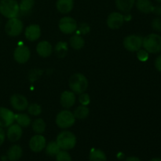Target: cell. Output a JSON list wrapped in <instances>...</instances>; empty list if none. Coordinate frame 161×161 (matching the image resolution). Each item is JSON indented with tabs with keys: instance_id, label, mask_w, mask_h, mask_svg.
<instances>
[{
	"instance_id": "37",
	"label": "cell",
	"mask_w": 161,
	"mask_h": 161,
	"mask_svg": "<svg viewBox=\"0 0 161 161\" xmlns=\"http://www.w3.org/2000/svg\"><path fill=\"white\" fill-rule=\"evenodd\" d=\"M154 14H156L158 17L161 16V5H157V6H153V12Z\"/></svg>"
},
{
	"instance_id": "3",
	"label": "cell",
	"mask_w": 161,
	"mask_h": 161,
	"mask_svg": "<svg viewBox=\"0 0 161 161\" xmlns=\"http://www.w3.org/2000/svg\"><path fill=\"white\" fill-rule=\"evenodd\" d=\"M142 47L148 53H160L161 52V36L155 33L148 35L143 39Z\"/></svg>"
},
{
	"instance_id": "29",
	"label": "cell",
	"mask_w": 161,
	"mask_h": 161,
	"mask_svg": "<svg viewBox=\"0 0 161 161\" xmlns=\"http://www.w3.org/2000/svg\"><path fill=\"white\" fill-rule=\"evenodd\" d=\"M46 153L50 157H56L57 154L61 151V148L56 142H50L46 145Z\"/></svg>"
},
{
	"instance_id": "23",
	"label": "cell",
	"mask_w": 161,
	"mask_h": 161,
	"mask_svg": "<svg viewBox=\"0 0 161 161\" xmlns=\"http://www.w3.org/2000/svg\"><path fill=\"white\" fill-rule=\"evenodd\" d=\"M69 42H70V45L74 50H81L83 47H84L85 41L83 39V38L82 36H80V35L75 34L74 36H72V37L70 38V40H69Z\"/></svg>"
},
{
	"instance_id": "17",
	"label": "cell",
	"mask_w": 161,
	"mask_h": 161,
	"mask_svg": "<svg viewBox=\"0 0 161 161\" xmlns=\"http://www.w3.org/2000/svg\"><path fill=\"white\" fill-rule=\"evenodd\" d=\"M75 103V93L72 91H65L61 95V104L64 108H72Z\"/></svg>"
},
{
	"instance_id": "26",
	"label": "cell",
	"mask_w": 161,
	"mask_h": 161,
	"mask_svg": "<svg viewBox=\"0 0 161 161\" xmlns=\"http://www.w3.org/2000/svg\"><path fill=\"white\" fill-rule=\"evenodd\" d=\"M90 113V110L87 106L86 105H80L77 107L74 111L73 114L75 116V119H84L88 117Z\"/></svg>"
},
{
	"instance_id": "11",
	"label": "cell",
	"mask_w": 161,
	"mask_h": 161,
	"mask_svg": "<svg viewBox=\"0 0 161 161\" xmlns=\"http://www.w3.org/2000/svg\"><path fill=\"white\" fill-rule=\"evenodd\" d=\"M15 121V114L10 109L0 107V127H8Z\"/></svg>"
},
{
	"instance_id": "39",
	"label": "cell",
	"mask_w": 161,
	"mask_h": 161,
	"mask_svg": "<svg viewBox=\"0 0 161 161\" xmlns=\"http://www.w3.org/2000/svg\"><path fill=\"white\" fill-rule=\"evenodd\" d=\"M125 161H141L138 157H129L126 159Z\"/></svg>"
},
{
	"instance_id": "28",
	"label": "cell",
	"mask_w": 161,
	"mask_h": 161,
	"mask_svg": "<svg viewBox=\"0 0 161 161\" xmlns=\"http://www.w3.org/2000/svg\"><path fill=\"white\" fill-rule=\"evenodd\" d=\"M90 161H106V155L101 149H92L90 153Z\"/></svg>"
},
{
	"instance_id": "41",
	"label": "cell",
	"mask_w": 161,
	"mask_h": 161,
	"mask_svg": "<svg viewBox=\"0 0 161 161\" xmlns=\"http://www.w3.org/2000/svg\"><path fill=\"white\" fill-rule=\"evenodd\" d=\"M156 1H157V3H161V0H156Z\"/></svg>"
},
{
	"instance_id": "31",
	"label": "cell",
	"mask_w": 161,
	"mask_h": 161,
	"mask_svg": "<svg viewBox=\"0 0 161 161\" xmlns=\"http://www.w3.org/2000/svg\"><path fill=\"white\" fill-rule=\"evenodd\" d=\"M90 31H91V27L87 23H81L80 26L77 27L75 32L78 35H86L89 33Z\"/></svg>"
},
{
	"instance_id": "33",
	"label": "cell",
	"mask_w": 161,
	"mask_h": 161,
	"mask_svg": "<svg viewBox=\"0 0 161 161\" xmlns=\"http://www.w3.org/2000/svg\"><path fill=\"white\" fill-rule=\"evenodd\" d=\"M79 102L82 105H88L91 102V97H90L89 94L86 93H82L80 94V97H79Z\"/></svg>"
},
{
	"instance_id": "27",
	"label": "cell",
	"mask_w": 161,
	"mask_h": 161,
	"mask_svg": "<svg viewBox=\"0 0 161 161\" xmlns=\"http://www.w3.org/2000/svg\"><path fill=\"white\" fill-rule=\"evenodd\" d=\"M31 127H32V130L35 133L41 135L45 131L47 125H46V123L43 119L39 118V119H36L33 121Z\"/></svg>"
},
{
	"instance_id": "20",
	"label": "cell",
	"mask_w": 161,
	"mask_h": 161,
	"mask_svg": "<svg viewBox=\"0 0 161 161\" xmlns=\"http://www.w3.org/2000/svg\"><path fill=\"white\" fill-rule=\"evenodd\" d=\"M135 5L138 10L143 14H149L153 12V5L150 0H137Z\"/></svg>"
},
{
	"instance_id": "16",
	"label": "cell",
	"mask_w": 161,
	"mask_h": 161,
	"mask_svg": "<svg viewBox=\"0 0 161 161\" xmlns=\"http://www.w3.org/2000/svg\"><path fill=\"white\" fill-rule=\"evenodd\" d=\"M36 52L42 58H48L53 53V47L47 41H41L37 44Z\"/></svg>"
},
{
	"instance_id": "36",
	"label": "cell",
	"mask_w": 161,
	"mask_h": 161,
	"mask_svg": "<svg viewBox=\"0 0 161 161\" xmlns=\"http://www.w3.org/2000/svg\"><path fill=\"white\" fill-rule=\"evenodd\" d=\"M155 68L157 71L161 72V54L159 55L155 60Z\"/></svg>"
},
{
	"instance_id": "13",
	"label": "cell",
	"mask_w": 161,
	"mask_h": 161,
	"mask_svg": "<svg viewBox=\"0 0 161 161\" xmlns=\"http://www.w3.org/2000/svg\"><path fill=\"white\" fill-rule=\"evenodd\" d=\"M47 145L46 138L42 135H38L31 137L29 142V147L31 151L35 153H39L43 150Z\"/></svg>"
},
{
	"instance_id": "40",
	"label": "cell",
	"mask_w": 161,
	"mask_h": 161,
	"mask_svg": "<svg viewBox=\"0 0 161 161\" xmlns=\"http://www.w3.org/2000/svg\"><path fill=\"white\" fill-rule=\"evenodd\" d=\"M150 161H161V159L160 158H153V159H152Z\"/></svg>"
},
{
	"instance_id": "7",
	"label": "cell",
	"mask_w": 161,
	"mask_h": 161,
	"mask_svg": "<svg viewBox=\"0 0 161 161\" xmlns=\"http://www.w3.org/2000/svg\"><path fill=\"white\" fill-rule=\"evenodd\" d=\"M143 38L138 35H130L124 39V47L130 52H137L142 47Z\"/></svg>"
},
{
	"instance_id": "4",
	"label": "cell",
	"mask_w": 161,
	"mask_h": 161,
	"mask_svg": "<svg viewBox=\"0 0 161 161\" xmlns=\"http://www.w3.org/2000/svg\"><path fill=\"white\" fill-rule=\"evenodd\" d=\"M56 142L62 150H69L75 147L76 144V137L72 132L64 130L58 135Z\"/></svg>"
},
{
	"instance_id": "32",
	"label": "cell",
	"mask_w": 161,
	"mask_h": 161,
	"mask_svg": "<svg viewBox=\"0 0 161 161\" xmlns=\"http://www.w3.org/2000/svg\"><path fill=\"white\" fill-rule=\"evenodd\" d=\"M57 161H72L70 154L66 150H61L56 156Z\"/></svg>"
},
{
	"instance_id": "1",
	"label": "cell",
	"mask_w": 161,
	"mask_h": 161,
	"mask_svg": "<svg viewBox=\"0 0 161 161\" xmlns=\"http://www.w3.org/2000/svg\"><path fill=\"white\" fill-rule=\"evenodd\" d=\"M69 86L72 92L80 94L87 89L88 80L83 74L75 73L69 78Z\"/></svg>"
},
{
	"instance_id": "24",
	"label": "cell",
	"mask_w": 161,
	"mask_h": 161,
	"mask_svg": "<svg viewBox=\"0 0 161 161\" xmlns=\"http://www.w3.org/2000/svg\"><path fill=\"white\" fill-rule=\"evenodd\" d=\"M15 121L21 127H28L31 124V118L25 113L15 114Z\"/></svg>"
},
{
	"instance_id": "22",
	"label": "cell",
	"mask_w": 161,
	"mask_h": 161,
	"mask_svg": "<svg viewBox=\"0 0 161 161\" xmlns=\"http://www.w3.org/2000/svg\"><path fill=\"white\" fill-rule=\"evenodd\" d=\"M34 5L35 0H20V3H19L20 13L24 15L30 14L34 7Z\"/></svg>"
},
{
	"instance_id": "38",
	"label": "cell",
	"mask_w": 161,
	"mask_h": 161,
	"mask_svg": "<svg viewBox=\"0 0 161 161\" xmlns=\"http://www.w3.org/2000/svg\"><path fill=\"white\" fill-rule=\"evenodd\" d=\"M5 138H6V134H5V131L3 127H0V146L3 144Z\"/></svg>"
},
{
	"instance_id": "34",
	"label": "cell",
	"mask_w": 161,
	"mask_h": 161,
	"mask_svg": "<svg viewBox=\"0 0 161 161\" xmlns=\"http://www.w3.org/2000/svg\"><path fill=\"white\" fill-rule=\"evenodd\" d=\"M137 52H138V53H137V58H138V59L139 60V61L145 62V61H146L148 59H149V53H148L145 49L144 50L140 49V50H138Z\"/></svg>"
},
{
	"instance_id": "12",
	"label": "cell",
	"mask_w": 161,
	"mask_h": 161,
	"mask_svg": "<svg viewBox=\"0 0 161 161\" xmlns=\"http://www.w3.org/2000/svg\"><path fill=\"white\" fill-rule=\"evenodd\" d=\"M124 22V16L121 13L113 12L107 18V25L111 29H118Z\"/></svg>"
},
{
	"instance_id": "14",
	"label": "cell",
	"mask_w": 161,
	"mask_h": 161,
	"mask_svg": "<svg viewBox=\"0 0 161 161\" xmlns=\"http://www.w3.org/2000/svg\"><path fill=\"white\" fill-rule=\"evenodd\" d=\"M22 134H23L22 127L19 124H13L9 127H8V130L6 131V137L10 142H15L21 138Z\"/></svg>"
},
{
	"instance_id": "21",
	"label": "cell",
	"mask_w": 161,
	"mask_h": 161,
	"mask_svg": "<svg viewBox=\"0 0 161 161\" xmlns=\"http://www.w3.org/2000/svg\"><path fill=\"white\" fill-rule=\"evenodd\" d=\"M23 154L22 148L18 145L11 146L7 152V157L10 161H17L20 160Z\"/></svg>"
},
{
	"instance_id": "18",
	"label": "cell",
	"mask_w": 161,
	"mask_h": 161,
	"mask_svg": "<svg viewBox=\"0 0 161 161\" xmlns=\"http://www.w3.org/2000/svg\"><path fill=\"white\" fill-rule=\"evenodd\" d=\"M56 7L61 14H69L74 7V0H57Z\"/></svg>"
},
{
	"instance_id": "2",
	"label": "cell",
	"mask_w": 161,
	"mask_h": 161,
	"mask_svg": "<svg viewBox=\"0 0 161 161\" xmlns=\"http://www.w3.org/2000/svg\"><path fill=\"white\" fill-rule=\"evenodd\" d=\"M0 14L8 19L17 17L20 14L19 3L16 0H1Z\"/></svg>"
},
{
	"instance_id": "25",
	"label": "cell",
	"mask_w": 161,
	"mask_h": 161,
	"mask_svg": "<svg viewBox=\"0 0 161 161\" xmlns=\"http://www.w3.org/2000/svg\"><path fill=\"white\" fill-rule=\"evenodd\" d=\"M54 51L58 58H64L67 54L68 51H69L68 43L66 42H64V41L58 42L55 46Z\"/></svg>"
},
{
	"instance_id": "8",
	"label": "cell",
	"mask_w": 161,
	"mask_h": 161,
	"mask_svg": "<svg viewBox=\"0 0 161 161\" xmlns=\"http://www.w3.org/2000/svg\"><path fill=\"white\" fill-rule=\"evenodd\" d=\"M60 31L64 34H72L77 29V22L71 17H64L59 20L58 23Z\"/></svg>"
},
{
	"instance_id": "19",
	"label": "cell",
	"mask_w": 161,
	"mask_h": 161,
	"mask_svg": "<svg viewBox=\"0 0 161 161\" xmlns=\"http://www.w3.org/2000/svg\"><path fill=\"white\" fill-rule=\"evenodd\" d=\"M136 0H116V6L120 12L128 14L134 6Z\"/></svg>"
},
{
	"instance_id": "10",
	"label": "cell",
	"mask_w": 161,
	"mask_h": 161,
	"mask_svg": "<svg viewBox=\"0 0 161 161\" xmlns=\"http://www.w3.org/2000/svg\"><path fill=\"white\" fill-rule=\"evenodd\" d=\"M9 102L13 108L17 111H24L28 106V101L24 95L19 94H13L9 99Z\"/></svg>"
},
{
	"instance_id": "15",
	"label": "cell",
	"mask_w": 161,
	"mask_h": 161,
	"mask_svg": "<svg viewBox=\"0 0 161 161\" xmlns=\"http://www.w3.org/2000/svg\"><path fill=\"white\" fill-rule=\"evenodd\" d=\"M25 38L28 41L34 42L39 39L41 36V28L38 25H31L28 26L25 31Z\"/></svg>"
},
{
	"instance_id": "9",
	"label": "cell",
	"mask_w": 161,
	"mask_h": 161,
	"mask_svg": "<svg viewBox=\"0 0 161 161\" xmlns=\"http://www.w3.org/2000/svg\"><path fill=\"white\" fill-rule=\"evenodd\" d=\"M31 57V52L28 47L19 45L15 48L14 52V60L19 64H25L28 62Z\"/></svg>"
},
{
	"instance_id": "35",
	"label": "cell",
	"mask_w": 161,
	"mask_h": 161,
	"mask_svg": "<svg viewBox=\"0 0 161 161\" xmlns=\"http://www.w3.org/2000/svg\"><path fill=\"white\" fill-rule=\"evenodd\" d=\"M151 25H152L153 29L155 30L156 31L161 32V17H158L154 18L153 20Z\"/></svg>"
},
{
	"instance_id": "6",
	"label": "cell",
	"mask_w": 161,
	"mask_h": 161,
	"mask_svg": "<svg viewBox=\"0 0 161 161\" xmlns=\"http://www.w3.org/2000/svg\"><path fill=\"white\" fill-rule=\"evenodd\" d=\"M23 23L21 20L17 17L11 18L8 20L5 25V31L9 36L16 37L21 34L23 31Z\"/></svg>"
},
{
	"instance_id": "5",
	"label": "cell",
	"mask_w": 161,
	"mask_h": 161,
	"mask_svg": "<svg viewBox=\"0 0 161 161\" xmlns=\"http://www.w3.org/2000/svg\"><path fill=\"white\" fill-rule=\"evenodd\" d=\"M75 122L73 113L69 110H62L56 116V124L61 129H67L72 127Z\"/></svg>"
},
{
	"instance_id": "30",
	"label": "cell",
	"mask_w": 161,
	"mask_h": 161,
	"mask_svg": "<svg viewBox=\"0 0 161 161\" xmlns=\"http://www.w3.org/2000/svg\"><path fill=\"white\" fill-rule=\"evenodd\" d=\"M27 109H28V113H29L30 115L34 116H39V115H40L41 113H42V107L40 106V105L36 103H32L28 105Z\"/></svg>"
}]
</instances>
